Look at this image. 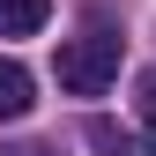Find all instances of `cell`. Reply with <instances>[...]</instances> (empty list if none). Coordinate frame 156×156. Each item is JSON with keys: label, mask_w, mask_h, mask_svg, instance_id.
Returning <instances> with one entry per match:
<instances>
[{"label": "cell", "mask_w": 156, "mask_h": 156, "mask_svg": "<svg viewBox=\"0 0 156 156\" xmlns=\"http://www.w3.org/2000/svg\"><path fill=\"white\" fill-rule=\"evenodd\" d=\"M119 82V37L112 30H82L60 45V89L67 97H104Z\"/></svg>", "instance_id": "obj_1"}, {"label": "cell", "mask_w": 156, "mask_h": 156, "mask_svg": "<svg viewBox=\"0 0 156 156\" xmlns=\"http://www.w3.org/2000/svg\"><path fill=\"white\" fill-rule=\"evenodd\" d=\"M141 126H149V141H156V74H141Z\"/></svg>", "instance_id": "obj_5"}, {"label": "cell", "mask_w": 156, "mask_h": 156, "mask_svg": "<svg viewBox=\"0 0 156 156\" xmlns=\"http://www.w3.org/2000/svg\"><path fill=\"white\" fill-rule=\"evenodd\" d=\"M0 156H23V149H0ZM37 156H52V149H37Z\"/></svg>", "instance_id": "obj_6"}, {"label": "cell", "mask_w": 156, "mask_h": 156, "mask_svg": "<svg viewBox=\"0 0 156 156\" xmlns=\"http://www.w3.org/2000/svg\"><path fill=\"white\" fill-rule=\"evenodd\" d=\"M52 0H0V37H37Z\"/></svg>", "instance_id": "obj_3"}, {"label": "cell", "mask_w": 156, "mask_h": 156, "mask_svg": "<svg viewBox=\"0 0 156 156\" xmlns=\"http://www.w3.org/2000/svg\"><path fill=\"white\" fill-rule=\"evenodd\" d=\"M30 104H37V82H30V67H23V60H0V126H8V119H23Z\"/></svg>", "instance_id": "obj_2"}, {"label": "cell", "mask_w": 156, "mask_h": 156, "mask_svg": "<svg viewBox=\"0 0 156 156\" xmlns=\"http://www.w3.org/2000/svg\"><path fill=\"white\" fill-rule=\"evenodd\" d=\"M89 149H104V156H126V149H134V134H126V126H112V119H89Z\"/></svg>", "instance_id": "obj_4"}]
</instances>
